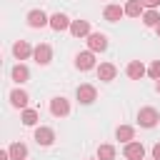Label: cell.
<instances>
[{"instance_id":"cell-1","label":"cell","mask_w":160,"mask_h":160,"mask_svg":"<svg viewBox=\"0 0 160 160\" xmlns=\"http://www.w3.org/2000/svg\"><path fill=\"white\" fill-rule=\"evenodd\" d=\"M138 122H140V128H155V125L160 122V112H158L155 108H140Z\"/></svg>"},{"instance_id":"cell-2","label":"cell","mask_w":160,"mask_h":160,"mask_svg":"<svg viewBox=\"0 0 160 160\" xmlns=\"http://www.w3.org/2000/svg\"><path fill=\"white\" fill-rule=\"evenodd\" d=\"M75 98H78V102H82V105H90L92 100H98V90H95V85H78V90H75Z\"/></svg>"},{"instance_id":"cell-3","label":"cell","mask_w":160,"mask_h":160,"mask_svg":"<svg viewBox=\"0 0 160 160\" xmlns=\"http://www.w3.org/2000/svg\"><path fill=\"white\" fill-rule=\"evenodd\" d=\"M75 68L78 70H92L95 68V52L92 50H82V52H78L75 55Z\"/></svg>"},{"instance_id":"cell-4","label":"cell","mask_w":160,"mask_h":160,"mask_svg":"<svg viewBox=\"0 0 160 160\" xmlns=\"http://www.w3.org/2000/svg\"><path fill=\"white\" fill-rule=\"evenodd\" d=\"M122 155H125L128 160H142V158H145V145L138 142V140H130V142H125Z\"/></svg>"},{"instance_id":"cell-5","label":"cell","mask_w":160,"mask_h":160,"mask_svg":"<svg viewBox=\"0 0 160 160\" xmlns=\"http://www.w3.org/2000/svg\"><path fill=\"white\" fill-rule=\"evenodd\" d=\"M88 50H92V52L108 50V35H102V32H90V35H88Z\"/></svg>"},{"instance_id":"cell-6","label":"cell","mask_w":160,"mask_h":160,"mask_svg":"<svg viewBox=\"0 0 160 160\" xmlns=\"http://www.w3.org/2000/svg\"><path fill=\"white\" fill-rule=\"evenodd\" d=\"M32 58H35V62H38V65H48V62L52 60V48H50L48 42H40V45H35Z\"/></svg>"},{"instance_id":"cell-7","label":"cell","mask_w":160,"mask_h":160,"mask_svg":"<svg viewBox=\"0 0 160 160\" xmlns=\"http://www.w3.org/2000/svg\"><path fill=\"white\" fill-rule=\"evenodd\" d=\"M50 112L55 115V118H65V115H70V102L60 95V98H52L50 100Z\"/></svg>"},{"instance_id":"cell-8","label":"cell","mask_w":160,"mask_h":160,"mask_svg":"<svg viewBox=\"0 0 160 160\" xmlns=\"http://www.w3.org/2000/svg\"><path fill=\"white\" fill-rule=\"evenodd\" d=\"M52 140H55V130H52V128H45V125L35 128V142H38V145L48 148V145H52Z\"/></svg>"},{"instance_id":"cell-9","label":"cell","mask_w":160,"mask_h":160,"mask_svg":"<svg viewBox=\"0 0 160 160\" xmlns=\"http://www.w3.org/2000/svg\"><path fill=\"white\" fill-rule=\"evenodd\" d=\"M70 25H72V20H70L65 12H55V15H50V28H52V30L62 32V30H70Z\"/></svg>"},{"instance_id":"cell-10","label":"cell","mask_w":160,"mask_h":160,"mask_svg":"<svg viewBox=\"0 0 160 160\" xmlns=\"http://www.w3.org/2000/svg\"><path fill=\"white\" fill-rule=\"evenodd\" d=\"M28 25L30 28H45V25H50V18L42 10H30L28 12Z\"/></svg>"},{"instance_id":"cell-11","label":"cell","mask_w":160,"mask_h":160,"mask_svg":"<svg viewBox=\"0 0 160 160\" xmlns=\"http://www.w3.org/2000/svg\"><path fill=\"white\" fill-rule=\"evenodd\" d=\"M145 72H148V68H145L140 60H130V62H128V68H125V75H128L130 80H140Z\"/></svg>"},{"instance_id":"cell-12","label":"cell","mask_w":160,"mask_h":160,"mask_svg":"<svg viewBox=\"0 0 160 160\" xmlns=\"http://www.w3.org/2000/svg\"><path fill=\"white\" fill-rule=\"evenodd\" d=\"M115 75H118V68L112 62H100L98 65V80L110 82V80H115Z\"/></svg>"},{"instance_id":"cell-13","label":"cell","mask_w":160,"mask_h":160,"mask_svg":"<svg viewBox=\"0 0 160 160\" xmlns=\"http://www.w3.org/2000/svg\"><path fill=\"white\" fill-rule=\"evenodd\" d=\"M32 50H35V48H30L28 40H18V42L12 45V55H15L18 60H28V58L32 55Z\"/></svg>"},{"instance_id":"cell-14","label":"cell","mask_w":160,"mask_h":160,"mask_svg":"<svg viewBox=\"0 0 160 160\" xmlns=\"http://www.w3.org/2000/svg\"><path fill=\"white\" fill-rule=\"evenodd\" d=\"M28 102H30V95H28L25 90H12V92H10V105H12V108L25 110V108H28Z\"/></svg>"},{"instance_id":"cell-15","label":"cell","mask_w":160,"mask_h":160,"mask_svg":"<svg viewBox=\"0 0 160 160\" xmlns=\"http://www.w3.org/2000/svg\"><path fill=\"white\" fill-rule=\"evenodd\" d=\"M122 15H125V8H120V5H108V8L102 10V18H105L108 22H118Z\"/></svg>"},{"instance_id":"cell-16","label":"cell","mask_w":160,"mask_h":160,"mask_svg":"<svg viewBox=\"0 0 160 160\" xmlns=\"http://www.w3.org/2000/svg\"><path fill=\"white\" fill-rule=\"evenodd\" d=\"M70 32H72L75 38H88V35H90V22H88V20H72Z\"/></svg>"},{"instance_id":"cell-17","label":"cell","mask_w":160,"mask_h":160,"mask_svg":"<svg viewBox=\"0 0 160 160\" xmlns=\"http://www.w3.org/2000/svg\"><path fill=\"white\" fill-rule=\"evenodd\" d=\"M10 78H12L18 85H22V82H28V78H30V70H28L22 62H18V65L10 70Z\"/></svg>"},{"instance_id":"cell-18","label":"cell","mask_w":160,"mask_h":160,"mask_svg":"<svg viewBox=\"0 0 160 160\" xmlns=\"http://www.w3.org/2000/svg\"><path fill=\"white\" fill-rule=\"evenodd\" d=\"M142 22H145V28H158L160 25V12L155 8H148L142 12Z\"/></svg>"},{"instance_id":"cell-19","label":"cell","mask_w":160,"mask_h":160,"mask_svg":"<svg viewBox=\"0 0 160 160\" xmlns=\"http://www.w3.org/2000/svg\"><path fill=\"white\" fill-rule=\"evenodd\" d=\"M145 5H142V0H128L125 2V15H130V18H140L145 10H142Z\"/></svg>"},{"instance_id":"cell-20","label":"cell","mask_w":160,"mask_h":160,"mask_svg":"<svg viewBox=\"0 0 160 160\" xmlns=\"http://www.w3.org/2000/svg\"><path fill=\"white\" fill-rule=\"evenodd\" d=\"M115 138H118L120 142H130V140H135V130H132L130 125H118Z\"/></svg>"},{"instance_id":"cell-21","label":"cell","mask_w":160,"mask_h":160,"mask_svg":"<svg viewBox=\"0 0 160 160\" xmlns=\"http://www.w3.org/2000/svg\"><path fill=\"white\" fill-rule=\"evenodd\" d=\"M8 150H10V158H12V160H25V158H28V148H25V142H12Z\"/></svg>"},{"instance_id":"cell-22","label":"cell","mask_w":160,"mask_h":160,"mask_svg":"<svg viewBox=\"0 0 160 160\" xmlns=\"http://www.w3.org/2000/svg\"><path fill=\"white\" fill-rule=\"evenodd\" d=\"M20 120H22V125L32 128V125L40 120V115H38V110H32V108H25V110H22V115H20Z\"/></svg>"},{"instance_id":"cell-23","label":"cell","mask_w":160,"mask_h":160,"mask_svg":"<svg viewBox=\"0 0 160 160\" xmlns=\"http://www.w3.org/2000/svg\"><path fill=\"white\" fill-rule=\"evenodd\" d=\"M98 158L100 160H115V148L112 145H100L98 148Z\"/></svg>"},{"instance_id":"cell-24","label":"cell","mask_w":160,"mask_h":160,"mask_svg":"<svg viewBox=\"0 0 160 160\" xmlns=\"http://www.w3.org/2000/svg\"><path fill=\"white\" fill-rule=\"evenodd\" d=\"M148 75H150L152 80H160V60H152V62H150V68H148Z\"/></svg>"},{"instance_id":"cell-25","label":"cell","mask_w":160,"mask_h":160,"mask_svg":"<svg viewBox=\"0 0 160 160\" xmlns=\"http://www.w3.org/2000/svg\"><path fill=\"white\" fill-rule=\"evenodd\" d=\"M152 158H155V160H160V142H155V145H152Z\"/></svg>"},{"instance_id":"cell-26","label":"cell","mask_w":160,"mask_h":160,"mask_svg":"<svg viewBox=\"0 0 160 160\" xmlns=\"http://www.w3.org/2000/svg\"><path fill=\"white\" fill-rule=\"evenodd\" d=\"M142 5H145V8H158L160 0H142Z\"/></svg>"},{"instance_id":"cell-27","label":"cell","mask_w":160,"mask_h":160,"mask_svg":"<svg viewBox=\"0 0 160 160\" xmlns=\"http://www.w3.org/2000/svg\"><path fill=\"white\" fill-rule=\"evenodd\" d=\"M0 160H12L10 158V150H0Z\"/></svg>"},{"instance_id":"cell-28","label":"cell","mask_w":160,"mask_h":160,"mask_svg":"<svg viewBox=\"0 0 160 160\" xmlns=\"http://www.w3.org/2000/svg\"><path fill=\"white\" fill-rule=\"evenodd\" d=\"M155 90H158V92H160V80H158V82H155Z\"/></svg>"},{"instance_id":"cell-29","label":"cell","mask_w":160,"mask_h":160,"mask_svg":"<svg viewBox=\"0 0 160 160\" xmlns=\"http://www.w3.org/2000/svg\"><path fill=\"white\" fill-rule=\"evenodd\" d=\"M155 30H158V35H160V25H158V28H155Z\"/></svg>"},{"instance_id":"cell-30","label":"cell","mask_w":160,"mask_h":160,"mask_svg":"<svg viewBox=\"0 0 160 160\" xmlns=\"http://www.w3.org/2000/svg\"><path fill=\"white\" fill-rule=\"evenodd\" d=\"M92 160H100V158H92Z\"/></svg>"},{"instance_id":"cell-31","label":"cell","mask_w":160,"mask_h":160,"mask_svg":"<svg viewBox=\"0 0 160 160\" xmlns=\"http://www.w3.org/2000/svg\"><path fill=\"white\" fill-rule=\"evenodd\" d=\"M152 160H155V158H152Z\"/></svg>"}]
</instances>
